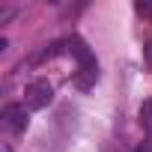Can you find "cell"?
Here are the masks:
<instances>
[{"label": "cell", "instance_id": "obj_1", "mask_svg": "<svg viewBox=\"0 0 152 152\" xmlns=\"http://www.w3.org/2000/svg\"><path fill=\"white\" fill-rule=\"evenodd\" d=\"M66 51L78 60V75H75V84H78L81 90H90V87L96 84V78H99V63H96L93 51L87 48V42H84L81 36L66 39Z\"/></svg>", "mask_w": 152, "mask_h": 152}, {"label": "cell", "instance_id": "obj_2", "mask_svg": "<svg viewBox=\"0 0 152 152\" xmlns=\"http://www.w3.org/2000/svg\"><path fill=\"white\" fill-rule=\"evenodd\" d=\"M24 102H27L30 110H42V107H48V104L54 102V87H51L45 78H39V81L27 84V90H24Z\"/></svg>", "mask_w": 152, "mask_h": 152}, {"label": "cell", "instance_id": "obj_3", "mask_svg": "<svg viewBox=\"0 0 152 152\" xmlns=\"http://www.w3.org/2000/svg\"><path fill=\"white\" fill-rule=\"evenodd\" d=\"M0 119H3V125H6L12 134L27 131V122H30V116H27L24 104H18V102H9V104L3 107V113H0Z\"/></svg>", "mask_w": 152, "mask_h": 152}, {"label": "cell", "instance_id": "obj_4", "mask_svg": "<svg viewBox=\"0 0 152 152\" xmlns=\"http://www.w3.org/2000/svg\"><path fill=\"white\" fill-rule=\"evenodd\" d=\"M140 125H143L146 131H152V99L143 102V107H140Z\"/></svg>", "mask_w": 152, "mask_h": 152}, {"label": "cell", "instance_id": "obj_5", "mask_svg": "<svg viewBox=\"0 0 152 152\" xmlns=\"http://www.w3.org/2000/svg\"><path fill=\"white\" fill-rule=\"evenodd\" d=\"M143 60H146V66H149V72H152V39H149L146 48H143Z\"/></svg>", "mask_w": 152, "mask_h": 152}, {"label": "cell", "instance_id": "obj_6", "mask_svg": "<svg viewBox=\"0 0 152 152\" xmlns=\"http://www.w3.org/2000/svg\"><path fill=\"white\" fill-rule=\"evenodd\" d=\"M134 152H152V137H146V140H143V143H140Z\"/></svg>", "mask_w": 152, "mask_h": 152}, {"label": "cell", "instance_id": "obj_7", "mask_svg": "<svg viewBox=\"0 0 152 152\" xmlns=\"http://www.w3.org/2000/svg\"><path fill=\"white\" fill-rule=\"evenodd\" d=\"M137 12L140 15H152V3H137Z\"/></svg>", "mask_w": 152, "mask_h": 152}]
</instances>
